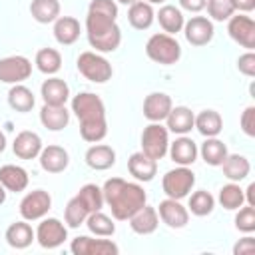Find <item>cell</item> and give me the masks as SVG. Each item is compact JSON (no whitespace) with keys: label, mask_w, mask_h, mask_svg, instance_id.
Listing matches in <instances>:
<instances>
[{"label":"cell","mask_w":255,"mask_h":255,"mask_svg":"<svg viewBox=\"0 0 255 255\" xmlns=\"http://www.w3.org/2000/svg\"><path fill=\"white\" fill-rule=\"evenodd\" d=\"M72 112L80 122V135L88 143H98L108 135L106 106L100 96L80 92L72 98Z\"/></svg>","instance_id":"1"},{"label":"cell","mask_w":255,"mask_h":255,"mask_svg":"<svg viewBox=\"0 0 255 255\" xmlns=\"http://www.w3.org/2000/svg\"><path fill=\"white\" fill-rule=\"evenodd\" d=\"M102 193H104V203H108L112 217L118 221H128L147 201V195L139 183L126 181L122 177L108 179L102 187Z\"/></svg>","instance_id":"2"},{"label":"cell","mask_w":255,"mask_h":255,"mask_svg":"<svg viewBox=\"0 0 255 255\" xmlns=\"http://www.w3.org/2000/svg\"><path fill=\"white\" fill-rule=\"evenodd\" d=\"M86 34H88L90 46L102 54L114 52L122 44V28L118 26V22L106 14H100V12L88 10Z\"/></svg>","instance_id":"3"},{"label":"cell","mask_w":255,"mask_h":255,"mask_svg":"<svg viewBox=\"0 0 255 255\" xmlns=\"http://www.w3.org/2000/svg\"><path fill=\"white\" fill-rule=\"evenodd\" d=\"M145 54L155 64L171 66L181 58V46L171 34L159 32L149 36V40L145 42Z\"/></svg>","instance_id":"4"},{"label":"cell","mask_w":255,"mask_h":255,"mask_svg":"<svg viewBox=\"0 0 255 255\" xmlns=\"http://www.w3.org/2000/svg\"><path fill=\"white\" fill-rule=\"evenodd\" d=\"M76 66H78V72H80L86 80H90V82H94V84H106V82L112 80V76H114L112 64H110L102 54L92 52V50L82 52V54L78 56V60H76Z\"/></svg>","instance_id":"5"},{"label":"cell","mask_w":255,"mask_h":255,"mask_svg":"<svg viewBox=\"0 0 255 255\" xmlns=\"http://www.w3.org/2000/svg\"><path fill=\"white\" fill-rule=\"evenodd\" d=\"M193 185H195V175L187 165H177L175 169H169L161 179L163 193L171 199L187 197L191 193Z\"/></svg>","instance_id":"6"},{"label":"cell","mask_w":255,"mask_h":255,"mask_svg":"<svg viewBox=\"0 0 255 255\" xmlns=\"http://www.w3.org/2000/svg\"><path fill=\"white\" fill-rule=\"evenodd\" d=\"M169 147V131L161 122H149L141 131V151L151 159H161Z\"/></svg>","instance_id":"7"},{"label":"cell","mask_w":255,"mask_h":255,"mask_svg":"<svg viewBox=\"0 0 255 255\" xmlns=\"http://www.w3.org/2000/svg\"><path fill=\"white\" fill-rule=\"evenodd\" d=\"M68 239V225L58 217H42L36 227V241L44 249H56Z\"/></svg>","instance_id":"8"},{"label":"cell","mask_w":255,"mask_h":255,"mask_svg":"<svg viewBox=\"0 0 255 255\" xmlns=\"http://www.w3.org/2000/svg\"><path fill=\"white\" fill-rule=\"evenodd\" d=\"M50 209H52V197L44 189H34L26 193L20 201V215L26 221H38L46 217Z\"/></svg>","instance_id":"9"},{"label":"cell","mask_w":255,"mask_h":255,"mask_svg":"<svg viewBox=\"0 0 255 255\" xmlns=\"http://www.w3.org/2000/svg\"><path fill=\"white\" fill-rule=\"evenodd\" d=\"M32 74V62L26 56H6L0 60V82L4 84H22Z\"/></svg>","instance_id":"10"},{"label":"cell","mask_w":255,"mask_h":255,"mask_svg":"<svg viewBox=\"0 0 255 255\" xmlns=\"http://www.w3.org/2000/svg\"><path fill=\"white\" fill-rule=\"evenodd\" d=\"M74 255H118L120 247L112 239H94L88 235H78L70 243Z\"/></svg>","instance_id":"11"},{"label":"cell","mask_w":255,"mask_h":255,"mask_svg":"<svg viewBox=\"0 0 255 255\" xmlns=\"http://www.w3.org/2000/svg\"><path fill=\"white\" fill-rule=\"evenodd\" d=\"M227 32L231 36L233 42H237L239 46L253 50L255 48V22L253 18L245 16V14H233L227 20Z\"/></svg>","instance_id":"12"},{"label":"cell","mask_w":255,"mask_h":255,"mask_svg":"<svg viewBox=\"0 0 255 255\" xmlns=\"http://www.w3.org/2000/svg\"><path fill=\"white\" fill-rule=\"evenodd\" d=\"M183 34H185V40L191 46H205V44H209L213 40L215 28H213V22L209 18H205V16H191L183 24Z\"/></svg>","instance_id":"13"},{"label":"cell","mask_w":255,"mask_h":255,"mask_svg":"<svg viewBox=\"0 0 255 255\" xmlns=\"http://www.w3.org/2000/svg\"><path fill=\"white\" fill-rule=\"evenodd\" d=\"M157 215H159V219H161L167 227H171V229H181V227H185L187 221H189V211H187V207H183L179 199H171V197L159 201V205H157Z\"/></svg>","instance_id":"14"},{"label":"cell","mask_w":255,"mask_h":255,"mask_svg":"<svg viewBox=\"0 0 255 255\" xmlns=\"http://www.w3.org/2000/svg\"><path fill=\"white\" fill-rule=\"evenodd\" d=\"M42 147H44L42 137L36 131H30V129L20 131L12 141V151L20 159H36L40 155Z\"/></svg>","instance_id":"15"},{"label":"cell","mask_w":255,"mask_h":255,"mask_svg":"<svg viewBox=\"0 0 255 255\" xmlns=\"http://www.w3.org/2000/svg\"><path fill=\"white\" fill-rule=\"evenodd\" d=\"M40 96L48 106H66V102L70 100V86L62 78L50 76L48 80H44L40 88Z\"/></svg>","instance_id":"16"},{"label":"cell","mask_w":255,"mask_h":255,"mask_svg":"<svg viewBox=\"0 0 255 255\" xmlns=\"http://www.w3.org/2000/svg\"><path fill=\"white\" fill-rule=\"evenodd\" d=\"M171 108H173V102L163 92H151L143 100V116L149 122H163Z\"/></svg>","instance_id":"17"},{"label":"cell","mask_w":255,"mask_h":255,"mask_svg":"<svg viewBox=\"0 0 255 255\" xmlns=\"http://www.w3.org/2000/svg\"><path fill=\"white\" fill-rule=\"evenodd\" d=\"M40 167L48 173H62L68 163H70V155L62 145H46L42 147L40 155H38Z\"/></svg>","instance_id":"18"},{"label":"cell","mask_w":255,"mask_h":255,"mask_svg":"<svg viewBox=\"0 0 255 255\" xmlns=\"http://www.w3.org/2000/svg\"><path fill=\"white\" fill-rule=\"evenodd\" d=\"M128 221H129V227H131L133 233H137V235H151L157 229V225H159V215H157L155 207L145 203Z\"/></svg>","instance_id":"19"},{"label":"cell","mask_w":255,"mask_h":255,"mask_svg":"<svg viewBox=\"0 0 255 255\" xmlns=\"http://www.w3.org/2000/svg\"><path fill=\"white\" fill-rule=\"evenodd\" d=\"M167 153H169V157H171L177 165H187V167H189V165L197 159L199 147H197V143H195L191 137L179 135L173 143H169Z\"/></svg>","instance_id":"20"},{"label":"cell","mask_w":255,"mask_h":255,"mask_svg":"<svg viewBox=\"0 0 255 255\" xmlns=\"http://www.w3.org/2000/svg\"><path fill=\"white\" fill-rule=\"evenodd\" d=\"M128 171L137 181H151L157 173V161L145 155L143 151H135L128 159Z\"/></svg>","instance_id":"21"},{"label":"cell","mask_w":255,"mask_h":255,"mask_svg":"<svg viewBox=\"0 0 255 255\" xmlns=\"http://www.w3.org/2000/svg\"><path fill=\"white\" fill-rule=\"evenodd\" d=\"M193 122H195V114L187 106H175L169 110V114L165 118V128H167V131L185 135L193 129Z\"/></svg>","instance_id":"22"},{"label":"cell","mask_w":255,"mask_h":255,"mask_svg":"<svg viewBox=\"0 0 255 255\" xmlns=\"http://www.w3.org/2000/svg\"><path fill=\"white\" fill-rule=\"evenodd\" d=\"M86 163H88V167H92L96 171H106L116 163V151H114L112 145H106V143L98 141V143L88 147Z\"/></svg>","instance_id":"23"},{"label":"cell","mask_w":255,"mask_h":255,"mask_svg":"<svg viewBox=\"0 0 255 255\" xmlns=\"http://www.w3.org/2000/svg\"><path fill=\"white\" fill-rule=\"evenodd\" d=\"M28 171L20 165H14V163H6L0 167V183L6 187V191H14V193H20L28 187Z\"/></svg>","instance_id":"24"},{"label":"cell","mask_w":255,"mask_h":255,"mask_svg":"<svg viewBox=\"0 0 255 255\" xmlns=\"http://www.w3.org/2000/svg\"><path fill=\"white\" fill-rule=\"evenodd\" d=\"M155 18H157L161 30H163L165 34H171V36H175L177 32H181V30H183V24H185V18H183L181 8H177V6H173V4H163V6L157 10Z\"/></svg>","instance_id":"25"},{"label":"cell","mask_w":255,"mask_h":255,"mask_svg":"<svg viewBox=\"0 0 255 255\" xmlns=\"http://www.w3.org/2000/svg\"><path fill=\"white\" fill-rule=\"evenodd\" d=\"M80 32H82L80 22L74 16H60L54 22V38L62 46H72L74 42H78Z\"/></svg>","instance_id":"26"},{"label":"cell","mask_w":255,"mask_h":255,"mask_svg":"<svg viewBox=\"0 0 255 255\" xmlns=\"http://www.w3.org/2000/svg\"><path fill=\"white\" fill-rule=\"evenodd\" d=\"M4 237H6V241H8L10 247H14V249H26L36 239V231L30 227V223H26V219H22V221H14L6 229V235Z\"/></svg>","instance_id":"27"},{"label":"cell","mask_w":255,"mask_h":255,"mask_svg":"<svg viewBox=\"0 0 255 255\" xmlns=\"http://www.w3.org/2000/svg\"><path fill=\"white\" fill-rule=\"evenodd\" d=\"M40 122L50 131H60L70 124V112L66 106H48L44 104L40 110Z\"/></svg>","instance_id":"28"},{"label":"cell","mask_w":255,"mask_h":255,"mask_svg":"<svg viewBox=\"0 0 255 255\" xmlns=\"http://www.w3.org/2000/svg\"><path fill=\"white\" fill-rule=\"evenodd\" d=\"M193 128L203 135V137H217L223 129V120L219 116V112L215 110H203L195 116Z\"/></svg>","instance_id":"29"},{"label":"cell","mask_w":255,"mask_h":255,"mask_svg":"<svg viewBox=\"0 0 255 255\" xmlns=\"http://www.w3.org/2000/svg\"><path fill=\"white\" fill-rule=\"evenodd\" d=\"M223 167V175L229 179V181H243L249 171H251V163L245 155H239V153H227V157L223 159L221 163Z\"/></svg>","instance_id":"30"},{"label":"cell","mask_w":255,"mask_h":255,"mask_svg":"<svg viewBox=\"0 0 255 255\" xmlns=\"http://www.w3.org/2000/svg\"><path fill=\"white\" fill-rule=\"evenodd\" d=\"M155 20V12L151 8L149 2L145 0H137L129 6L128 10V22L135 28V30H147Z\"/></svg>","instance_id":"31"},{"label":"cell","mask_w":255,"mask_h":255,"mask_svg":"<svg viewBox=\"0 0 255 255\" xmlns=\"http://www.w3.org/2000/svg\"><path fill=\"white\" fill-rule=\"evenodd\" d=\"M36 104V98L32 94L30 88H26L24 84H14L10 90H8V106L20 114H26L34 108Z\"/></svg>","instance_id":"32"},{"label":"cell","mask_w":255,"mask_h":255,"mask_svg":"<svg viewBox=\"0 0 255 255\" xmlns=\"http://www.w3.org/2000/svg\"><path fill=\"white\" fill-rule=\"evenodd\" d=\"M30 14L38 24H50L60 18V0H32Z\"/></svg>","instance_id":"33"},{"label":"cell","mask_w":255,"mask_h":255,"mask_svg":"<svg viewBox=\"0 0 255 255\" xmlns=\"http://www.w3.org/2000/svg\"><path fill=\"white\" fill-rule=\"evenodd\" d=\"M199 153H201V157L207 165L217 167V165L223 163V159L227 157L229 151H227V145L219 137H205V141L199 147Z\"/></svg>","instance_id":"34"},{"label":"cell","mask_w":255,"mask_h":255,"mask_svg":"<svg viewBox=\"0 0 255 255\" xmlns=\"http://www.w3.org/2000/svg\"><path fill=\"white\" fill-rule=\"evenodd\" d=\"M34 64H36V68H38L42 74L54 76V74L60 72V68H62V54H60L56 48H42V50L36 52Z\"/></svg>","instance_id":"35"},{"label":"cell","mask_w":255,"mask_h":255,"mask_svg":"<svg viewBox=\"0 0 255 255\" xmlns=\"http://www.w3.org/2000/svg\"><path fill=\"white\" fill-rule=\"evenodd\" d=\"M217 201L221 203L223 209L235 211V209H239V207L245 203V193H243V189L239 187L237 181H229L227 185H223V187L219 189Z\"/></svg>","instance_id":"36"},{"label":"cell","mask_w":255,"mask_h":255,"mask_svg":"<svg viewBox=\"0 0 255 255\" xmlns=\"http://www.w3.org/2000/svg\"><path fill=\"white\" fill-rule=\"evenodd\" d=\"M86 225H88V229H90L96 237H112V235L116 233V223H114V219L108 217L106 213H102V209H100V211H92V213L88 215V219H86Z\"/></svg>","instance_id":"37"},{"label":"cell","mask_w":255,"mask_h":255,"mask_svg":"<svg viewBox=\"0 0 255 255\" xmlns=\"http://www.w3.org/2000/svg\"><path fill=\"white\" fill-rule=\"evenodd\" d=\"M215 207V197L205 191V189H199V191H193L189 195V205H187V211H191L193 215L197 217H205L213 211Z\"/></svg>","instance_id":"38"},{"label":"cell","mask_w":255,"mask_h":255,"mask_svg":"<svg viewBox=\"0 0 255 255\" xmlns=\"http://www.w3.org/2000/svg\"><path fill=\"white\" fill-rule=\"evenodd\" d=\"M88 215H90V211H88V207L80 201L78 195H74V197L66 203V209H64V221H66L68 227H72V229L80 227L82 223H86Z\"/></svg>","instance_id":"39"},{"label":"cell","mask_w":255,"mask_h":255,"mask_svg":"<svg viewBox=\"0 0 255 255\" xmlns=\"http://www.w3.org/2000/svg\"><path fill=\"white\" fill-rule=\"evenodd\" d=\"M80 197V201L88 207V211H100L104 207V193L102 187L96 183H86L84 187H80V191L76 193Z\"/></svg>","instance_id":"40"},{"label":"cell","mask_w":255,"mask_h":255,"mask_svg":"<svg viewBox=\"0 0 255 255\" xmlns=\"http://www.w3.org/2000/svg\"><path fill=\"white\" fill-rule=\"evenodd\" d=\"M205 8H207L209 18L215 20V22H225L235 14V10H233L229 0H207Z\"/></svg>","instance_id":"41"},{"label":"cell","mask_w":255,"mask_h":255,"mask_svg":"<svg viewBox=\"0 0 255 255\" xmlns=\"http://www.w3.org/2000/svg\"><path fill=\"white\" fill-rule=\"evenodd\" d=\"M235 227L241 233H253L255 231V207L253 205H241L235 215Z\"/></svg>","instance_id":"42"},{"label":"cell","mask_w":255,"mask_h":255,"mask_svg":"<svg viewBox=\"0 0 255 255\" xmlns=\"http://www.w3.org/2000/svg\"><path fill=\"white\" fill-rule=\"evenodd\" d=\"M88 10L106 14L110 18H114V20L118 18V4H116V0H92L90 6H88Z\"/></svg>","instance_id":"43"},{"label":"cell","mask_w":255,"mask_h":255,"mask_svg":"<svg viewBox=\"0 0 255 255\" xmlns=\"http://www.w3.org/2000/svg\"><path fill=\"white\" fill-rule=\"evenodd\" d=\"M237 70H239L243 76H247V78H253V76H255V54H253V50H247L245 54L239 56V60H237Z\"/></svg>","instance_id":"44"},{"label":"cell","mask_w":255,"mask_h":255,"mask_svg":"<svg viewBox=\"0 0 255 255\" xmlns=\"http://www.w3.org/2000/svg\"><path fill=\"white\" fill-rule=\"evenodd\" d=\"M239 124H241V129H243L245 135L255 137V106H247L243 110Z\"/></svg>","instance_id":"45"},{"label":"cell","mask_w":255,"mask_h":255,"mask_svg":"<svg viewBox=\"0 0 255 255\" xmlns=\"http://www.w3.org/2000/svg\"><path fill=\"white\" fill-rule=\"evenodd\" d=\"M251 253H255V239L247 233L243 239H239L233 245V255H251Z\"/></svg>","instance_id":"46"},{"label":"cell","mask_w":255,"mask_h":255,"mask_svg":"<svg viewBox=\"0 0 255 255\" xmlns=\"http://www.w3.org/2000/svg\"><path fill=\"white\" fill-rule=\"evenodd\" d=\"M233 10L239 12V14H247V12H253L255 10V0H229Z\"/></svg>","instance_id":"47"},{"label":"cell","mask_w":255,"mask_h":255,"mask_svg":"<svg viewBox=\"0 0 255 255\" xmlns=\"http://www.w3.org/2000/svg\"><path fill=\"white\" fill-rule=\"evenodd\" d=\"M205 4H207V0H179V6L183 8V10H187V12H201L203 8H205Z\"/></svg>","instance_id":"48"},{"label":"cell","mask_w":255,"mask_h":255,"mask_svg":"<svg viewBox=\"0 0 255 255\" xmlns=\"http://www.w3.org/2000/svg\"><path fill=\"white\" fill-rule=\"evenodd\" d=\"M243 193H245L247 205H253V207H255V183H249L247 189H243Z\"/></svg>","instance_id":"49"},{"label":"cell","mask_w":255,"mask_h":255,"mask_svg":"<svg viewBox=\"0 0 255 255\" xmlns=\"http://www.w3.org/2000/svg\"><path fill=\"white\" fill-rule=\"evenodd\" d=\"M6 193H8V191H6V187H4L2 183H0V205H2L4 201H6Z\"/></svg>","instance_id":"50"},{"label":"cell","mask_w":255,"mask_h":255,"mask_svg":"<svg viewBox=\"0 0 255 255\" xmlns=\"http://www.w3.org/2000/svg\"><path fill=\"white\" fill-rule=\"evenodd\" d=\"M6 149V135H4V131H0V153Z\"/></svg>","instance_id":"51"},{"label":"cell","mask_w":255,"mask_h":255,"mask_svg":"<svg viewBox=\"0 0 255 255\" xmlns=\"http://www.w3.org/2000/svg\"><path fill=\"white\" fill-rule=\"evenodd\" d=\"M116 2H120V4H126V6H131L133 2H137V0H116Z\"/></svg>","instance_id":"52"},{"label":"cell","mask_w":255,"mask_h":255,"mask_svg":"<svg viewBox=\"0 0 255 255\" xmlns=\"http://www.w3.org/2000/svg\"><path fill=\"white\" fill-rule=\"evenodd\" d=\"M145 2H149V4H163L165 0H145Z\"/></svg>","instance_id":"53"}]
</instances>
